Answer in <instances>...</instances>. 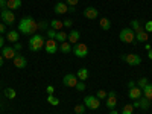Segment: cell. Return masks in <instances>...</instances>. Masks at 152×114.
<instances>
[{
  "instance_id": "cell-31",
  "label": "cell",
  "mask_w": 152,
  "mask_h": 114,
  "mask_svg": "<svg viewBox=\"0 0 152 114\" xmlns=\"http://www.w3.org/2000/svg\"><path fill=\"white\" fill-rule=\"evenodd\" d=\"M148 84H149V81H148L146 78H142V79H138V81H137V87H138V88H142V90H143V88H145Z\"/></svg>"
},
{
  "instance_id": "cell-45",
  "label": "cell",
  "mask_w": 152,
  "mask_h": 114,
  "mask_svg": "<svg viewBox=\"0 0 152 114\" xmlns=\"http://www.w3.org/2000/svg\"><path fill=\"white\" fill-rule=\"evenodd\" d=\"M132 107H134V108H137V107L140 108V99H138V100H134V104H132Z\"/></svg>"
},
{
  "instance_id": "cell-8",
  "label": "cell",
  "mask_w": 152,
  "mask_h": 114,
  "mask_svg": "<svg viewBox=\"0 0 152 114\" xmlns=\"http://www.w3.org/2000/svg\"><path fill=\"white\" fill-rule=\"evenodd\" d=\"M58 46H59V43L56 40H50V38H49V40L46 41V44H44V50L49 55H53V53H56Z\"/></svg>"
},
{
  "instance_id": "cell-20",
  "label": "cell",
  "mask_w": 152,
  "mask_h": 114,
  "mask_svg": "<svg viewBox=\"0 0 152 114\" xmlns=\"http://www.w3.org/2000/svg\"><path fill=\"white\" fill-rule=\"evenodd\" d=\"M21 6V0H8L6 2V8L8 9H18Z\"/></svg>"
},
{
  "instance_id": "cell-14",
  "label": "cell",
  "mask_w": 152,
  "mask_h": 114,
  "mask_svg": "<svg viewBox=\"0 0 152 114\" xmlns=\"http://www.w3.org/2000/svg\"><path fill=\"white\" fill-rule=\"evenodd\" d=\"M117 105V97H116V91H111L108 93V97H107V108L110 110H114Z\"/></svg>"
},
{
  "instance_id": "cell-26",
  "label": "cell",
  "mask_w": 152,
  "mask_h": 114,
  "mask_svg": "<svg viewBox=\"0 0 152 114\" xmlns=\"http://www.w3.org/2000/svg\"><path fill=\"white\" fill-rule=\"evenodd\" d=\"M143 96L149 100H152V84H148L145 88H143Z\"/></svg>"
},
{
  "instance_id": "cell-29",
  "label": "cell",
  "mask_w": 152,
  "mask_h": 114,
  "mask_svg": "<svg viewBox=\"0 0 152 114\" xmlns=\"http://www.w3.org/2000/svg\"><path fill=\"white\" fill-rule=\"evenodd\" d=\"M132 113H134V107H132V104L125 105L123 110H122V114H132Z\"/></svg>"
},
{
  "instance_id": "cell-37",
  "label": "cell",
  "mask_w": 152,
  "mask_h": 114,
  "mask_svg": "<svg viewBox=\"0 0 152 114\" xmlns=\"http://www.w3.org/2000/svg\"><path fill=\"white\" fill-rule=\"evenodd\" d=\"M145 31L149 34V32H152V21H146V24H145Z\"/></svg>"
},
{
  "instance_id": "cell-48",
  "label": "cell",
  "mask_w": 152,
  "mask_h": 114,
  "mask_svg": "<svg viewBox=\"0 0 152 114\" xmlns=\"http://www.w3.org/2000/svg\"><path fill=\"white\" fill-rule=\"evenodd\" d=\"M148 58H149V59H152V49H151V50H148Z\"/></svg>"
},
{
  "instance_id": "cell-18",
  "label": "cell",
  "mask_w": 152,
  "mask_h": 114,
  "mask_svg": "<svg viewBox=\"0 0 152 114\" xmlns=\"http://www.w3.org/2000/svg\"><path fill=\"white\" fill-rule=\"evenodd\" d=\"M148 38H149V34H148L146 31H140V32L135 34V40H137L138 43H146Z\"/></svg>"
},
{
  "instance_id": "cell-3",
  "label": "cell",
  "mask_w": 152,
  "mask_h": 114,
  "mask_svg": "<svg viewBox=\"0 0 152 114\" xmlns=\"http://www.w3.org/2000/svg\"><path fill=\"white\" fill-rule=\"evenodd\" d=\"M119 38H120V41H122V43H128V44H131V43L135 41V32H134L131 28H125V29L120 31Z\"/></svg>"
},
{
  "instance_id": "cell-42",
  "label": "cell",
  "mask_w": 152,
  "mask_h": 114,
  "mask_svg": "<svg viewBox=\"0 0 152 114\" xmlns=\"http://www.w3.org/2000/svg\"><path fill=\"white\" fill-rule=\"evenodd\" d=\"M15 46H14V50L15 52H18V50H21V47H23V44H20V43H14Z\"/></svg>"
},
{
  "instance_id": "cell-28",
  "label": "cell",
  "mask_w": 152,
  "mask_h": 114,
  "mask_svg": "<svg viewBox=\"0 0 152 114\" xmlns=\"http://www.w3.org/2000/svg\"><path fill=\"white\" fill-rule=\"evenodd\" d=\"M149 107H151V100L146 99L145 96H142V97H140V108H142V110H148Z\"/></svg>"
},
{
  "instance_id": "cell-19",
  "label": "cell",
  "mask_w": 152,
  "mask_h": 114,
  "mask_svg": "<svg viewBox=\"0 0 152 114\" xmlns=\"http://www.w3.org/2000/svg\"><path fill=\"white\" fill-rule=\"evenodd\" d=\"M72 49H73V46H72L70 43H67V41L59 43V46H58V50H61L62 53H69V52H72Z\"/></svg>"
},
{
  "instance_id": "cell-5",
  "label": "cell",
  "mask_w": 152,
  "mask_h": 114,
  "mask_svg": "<svg viewBox=\"0 0 152 114\" xmlns=\"http://www.w3.org/2000/svg\"><path fill=\"white\" fill-rule=\"evenodd\" d=\"M72 52L78 56V58H85L88 55V46L84 43H76L72 49Z\"/></svg>"
},
{
  "instance_id": "cell-41",
  "label": "cell",
  "mask_w": 152,
  "mask_h": 114,
  "mask_svg": "<svg viewBox=\"0 0 152 114\" xmlns=\"http://www.w3.org/2000/svg\"><path fill=\"white\" fill-rule=\"evenodd\" d=\"M5 32H6V24L0 23V34H5Z\"/></svg>"
},
{
  "instance_id": "cell-10",
  "label": "cell",
  "mask_w": 152,
  "mask_h": 114,
  "mask_svg": "<svg viewBox=\"0 0 152 114\" xmlns=\"http://www.w3.org/2000/svg\"><path fill=\"white\" fill-rule=\"evenodd\" d=\"M15 55H17V52L14 50V47H11V46H3V49H2V56H3L5 59H14Z\"/></svg>"
},
{
  "instance_id": "cell-2",
  "label": "cell",
  "mask_w": 152,
  "mask_h": 114,
  "mask_svg": "<svg viewBox=\"0 0 152 114\" xmlns=\"http://www.w3.org/2000/svg\"><path fill=\"white\" fill-rule=\"evenodd\" d=\"M44 44H46V41H44L43 35H40V34H34L29 38V49L32 50V52H40V50L44 47Z\"/></svg>"
},
{
  "instance_id": "cell-36",
  "label": "cell",
  "mask_w": 152,
  "mask_h": 114,
  "mask_svg": "<svg viewBox=\"0 0 152 114\" xmlns=\"http://www.w3.org/2000/svg\"><path fill=\"white\" fill-rule=\"evenodd\" d=\"M76 90H78V91H84L85 90V84L81 81V82H78V84H76Z\"/></svg>"
},
{
  "instance_id": "cell-13",
  "label": "cell",
  "mask_w": 152,
  "mask_h": 114,
  "mask_svg": "<svg viewBox=\"0 0 152 114\" xmlns=\"http://www.w3.org/2000/svg\"><path fill=\"white\" fill-rule=\"evenodd\" d=\"M97 15H99V12H97V9L93 8V6H88V8L84 9V17H85V18L94 20V18H97Z\"/></svg>"
},
{
  "instance_id": "cell-43",
  "label": "cell",
  "mask_w": 152,
  "mask_h": 114,
  "mask_svg": "<svg viewBox=\"0 0 152 114\" xmlns=\"http://www.w3.org/2000/svg\"><path fill=\"white\" fill-rule=\"evenodd\" d=\"M3 46H5V38H3L2 34H0V49H3Z\"/></svg>"
},
{
  "instance_id": "cell-15",
  "label": "cell",
  "mask_w": 152,
  "mask_h": 114,
  "mask_svg": "<svg viewBox=\"0 0 152 114\" xmlns=\"http://www.w3.org/2000/svg\"><path fill=\"white\" fill-rule=\"evenodd\" d=\"M55 12L56 14H66V12H69V6L64 2H58L55 5Z\"/></svg>"
},
{
  "instance_id": "cell-50",
  "label": "cell",
  "mask_w": 152,
  "mask_h": 114,
  "mask_svg": "<svg viewBox=\"0 0 152 114\" xmlns=\"http://www.w3.org/2000/svg\"><path fill=\"white\" fill-rule=\"evenodd\" d=\"M75 8H76V6H69V12H75V11H76Z\"/></svg>"
},
{
  "instance_id": "cell-32",
  "label": "cell",
  "mask_w": 152,
  "mask_h": 114,
  "mask_svg": "<svg viewBox=\"0 0 152 114\" xmlns=\"http://www.w3.org/2000/svg\"><path fill=\"white\" fill-rule=\"evenodd\" d=\"M96 97H97V99H107V97H108V93H107L105 90H99V91L96 93Z\"/></svg>"
},
{
  "instance_id": "cell-11",
  "label": "cell",
  "mask_w": 152,
  "mask_h": 114,
  "mask_svg": "<svg viewBox=\"0 0 152 114\" xmlns=\"http://www.w3.org/2000/svg\"><path fill=\"white\" fill-rule=\"evenodd\" d=\"M12 61H14V66H15L17 69H26V66H28L26 58H24L23 55H20V53H17L15 58L12 59Z\"/></svg>"
},
{
  "instance_id": "cell-44",
  "label": "cell",
  "mask_w": 152,
  "mask_h": 114,
  "mask_svg": "<svg viewBox=\"0 0 152 114\" xmlns=\"http://www.w3.org/2000/svg\"><path fill=\"white\" fill-rule=\"evenodd\" d=\"M6 2H8V0H0V8H2V9L6 8Z\"/></svg>"
},
{
  "instance_id": "cell-40",
  "label": "cell",
  "mask_w": 152,
  "mask_h": 114,
  "mask_svg": "<svg viewBox=\"0 0 152 114\" xmlns=\"http://www.w3.org/2000/svg\"><path fill=\"white\" fill-rule=\"evenodd\" d=\"M62 23H64V28H72V23H73V20H66V21H62Z\"/></svg>"
},
{
  "instance_id": "cell-35",
  "label": "cell",
  "mask_w": 152,
  "mask_h": 114,
  "mask_svg": "<svg viewBox=\"0 0 152 114\" xmlns=\"http://www.w3.org/2000/svg\"><path fill=\"white\" fill-rule=\"evenodd\" d=\"M47 37L50 38V40H55V37H56V31H55V29H47Z\"/></svg>"
},
{
  "instance_id": "cell-17",
  "label": "cell",
  "mask_w": 152,
  "mask_h": 114,
  "mask_svg": "<svg viewBox=\"0 0 152 114\" xmlns=\"http://www.w3.org/2000/svg\"><path fill=\"white\" fill-rule=\"evenodd\" d=\"M76 76H78V79L79 81H87L88 79V76H90V73H88V69H85V67H82V69H79L78 70V73H76Z\"/></svg>"
},
{
  "instance_id": "cell-21",
  "label": "cell",
  "mask_w": 152,
  "mask_h": 114,
  "mask_svg": "<svg viewBox=\"0 0 152 114\" xmlns=\"http://www.w3.org/2000/svg\"><path fill=\"white\" fill-rule=\"evenodd\" d=\"M49 23H50V29H55L56 32L64 28V23H62L61 20H52V21H49Z\"/></svg>"
},
{
  "instance_id": "cell-27",
  "label": "cell",
  "mask_w": 152,
  "mask_h": 114,
  "mask_svg": "<svg viewBox=\"0 0 152 114\" xmlns=\"http://www.w3.org/2000/svg\"><path fill=\"white\" fill-rule=\"evenodd\" d=\"M3 94H5L8 99H15V96H17V93H15L14 88H5V90H3Z\"/></svg>"
},
{
  "instance_id": "cell-33",
  "label": "cell",
  "mask_w": 152,
  "mask_h": 114,
  "mask_svg": "<svg viewBox=\"0 0 152 114\" xmlns=\"http://www.w3.org/2000/svg\"><path fill=\"white\" fill-rule=\"evenodd\" d=\"M49 21H46V20H43V21H40V23H38V29H43V31H46L47 28H49Z\"/></svg>"
},
{
  "instance_id": "cell-23",
  "label": "cell",
  "mask_w": 152,
  "mask_h": 114,
  "mask_svg": "<svg viewBox=\"0 0 152 114\" xmlns=\"http://www.w3.org/2000/svg\"><path fill=\"white\" fill-rule=\"evenodd\" d=\"M99 26H100V29H104V31H110L111 21L107 17H102V18H100V21H99Z\"/></svg>"
},
{
  "instance_id": "cell-39",
  "label": "cell",
  "mask_w": 152,
  "mask_h": 114,
  "mask_svg": "<svg viewBox=\"0 0 152 114\" xmlns=\"http://www.w3.org/2000/svg\"><path fill=\"white\" fill-rule=\"evenodd\" d=\"M46 91H47V94H53V91H55V88H53V85H47V88H46Z\"/></svg>"
},
{
  "instance_id": "cell-38",
  "label": "cell",
  "mask_w": 152,
  "mask_h": 114,
  "mask_svg": "<svg viewBox=\"0 0 152 114\" xmlns=\"http://www.w3.org/2000/svg\"><path fill=\"white\" fill-rule=\"evenodd\" d=\"M66 2H67V6H76L79 0H66Z\"/></svg>"
},
{
  "instance_id": "cell-49",
  "label": "cell",
  "mask_w": 152,
  "mask_h": 114,
  "mask_svg": "<svg viewBox=\"0 0 152 114\" xmlns=\"http://www.w3.org/2000/svg\"><path fill=\"white\" fill-rule=\"evenodd\" d=\"M3 61H5V58H3L2 55H0V67H2V66H3Z\"/></svg>"
},
{
  "instance_id": "cell-12",
  "label": "cell",
  "mask_w": 152,
  "mask_h": 114,
  "mask_svg": "<svg viewBox=\"0 0 152 114\" xmlns=\"http://www.w3.org/2000/svg\"><path fill=\"white\" fill-rule=\"evenodd\" d=\"M128 96L132 99V100H138L142 96H143V90L142 88H138L137 85L135 87H132V88H129V91H128Z\"/></svg>"
},
{
  "instance_id": "cell-1",
  "label": "cell",
  "mask_w": 152,
  "mask_h": 114,
  "mask_svg": "<svg viewBox=\"0 0 152 114\" xmlns=\"http://www.w3.org/2000/svg\"><path fill=\"white\" fill-rule=\"evenodd\" d=\"M18 31L24 35H34L38 31V23L32 18V17H24L21 18V21L18 23Z\"/></svg>"
},
{
  "instance_id": "cell-47",
  "label": "cell",
  "mask_w": 152,
  "mask_h": 114,
  "mask_svg": "<svg viewBox=\"0 0 152 114\" xmlns=\"http://www.w3.org/2000/svg\"><path fill=\"white\" fill-rule=\"evenodd\" d=\"M145 49H146V52H148V50H151V49H152V46H151L149 43H146V44H145Z\"/></svg>"
},
{
  "instance_id": "cell-9",
  "label": "cell",
  "mask_w": 152,
  "mask_h": 114,
  "mask_svg": "<svg viewBox=\"0 0 152 114\" xmlns=\"http://www.w3.org/2000/svg\"><path fill=\"white\" fill-rule=\"evenodd\" d=\"M62 84H64V87H76V84H78V76L73 73H67L64 76V79H62Z\"/></svg>"
},
{
  "instance_id": "cell-25",
  "label": "cell",
  "mask_w": 152,
  "mask_h": 114,
  "mask_svg": "<svg viewBox=\"0 0 152 114\" xmlns=\"http://www.w3.org/2000/svg\"><path fill=\"white\" fill-rule=\"evenodd\" d=\"M131 26H132V31L137 34V32H140V31H145V28L142 26V23L138 21V20H132L131 21Z\"/></svg>"
},
{
  "instance_id": "cell-24",
  "label": "cell",
  "mask_w": 152,
  "mask_h": 114,
  "mask_svg": "<svg viewBox=\"0 0 152 114\" xmlns=\"http://www.w3.org/2000/svg\"><path fill=\"white\" fill-rule=\"evenodd\" d=\"M67 38H69V34L62 32V31H58V32H56V37H55V40H56L58 43H64V41H67Z\"/></svg>"
},
{
  "instance_id": "cell-46",
  "label": "cell",
  "mask_w": 152,
  "mask_h": 114,
  "mask_svg": "<svg viewBox=\"0 0 152 114\" xmlns=\"http://www.w3.org/2000/svg\"><path fill=\"white\" fill-rule=\"evenodd\" d=\"M135 85H137V84H135L134 81H129V82H128V88H132V87H135Z\"/></svg>"
},
{
  "instance_id": "cell-34",
  "label": "cell",
  "mask_w": 152,
  "mask_h": 114,
  "mask_svg": "<svg viewBox=\"0 0 152 114\" xmlns=\"http://www.w3.org/2000/svg\"><path fill=\"white\" fill-rule=\"evenodd\" d=\"M75 113L76 114H84L85 113V105H76L75 107Z\"/></svg>"
},
{
  "instance_id": "cell-51",
  "label": "cell",
  "mask_w": 152,
  "mask_h": 114,
  "mask_svg": "<svg viewBox=\"0 0 152 114\" xmlns=\"http://www.w3.org/2000/svg\"><path fill=\"white\" fill-rule=\"evenodd\" d=\"M110 114H119V113L116 111V108H114V110H111V111H110Z\"/></svg>"
},
{
  "instance_id": "cell-22",
  "label": "cell",
  "mask_w": 152,
  "mask_h": 114,
  "mask_svg": "<svg viewBox=\"0 0 152 114\" xmlns=\"http://www.w3.org/2000/svg\"><path fill=\"white\" fill-rule=\"evenodd\" d=\"M18 37H20V34H18V32L11 31V32H8V35H6V40H8V41H11V43H18Z\"/></svg>"
},
{
  "instance_id": "cell-6",
  "label": "cell",
  "mask_w": 152,
  "mask_h": 114,
  "mask_svg": "<svg viewBox=\"0 0 152 114\" xmlns=\"http://www.w3.org/2000/svg\"><path fill=\"white\" fill-rule=\"evenodd\" d=\"M84 105L88 107L90 110H97V108L100 107V99H97L96 96H85Z\"/></svg>"
},
{
  "instance_id": "cell-7",
  "label": "cell",
  "mask_w": 152,
  "mask_h": 114,
  "mask_svg": "<svg viewBox=\"0 0 152 114\" xmlns=\"http://www.w3.org/2000/svg\"><path fill=\"white\" fill-rule=\"evenodd\" d=\"M122 59L126 62V64H129V66H138V64H142V58L135 55V53H128V55H122Z\"/></svg>"
},
{
  "instance_id": "cell-16",
  "label": "cell",
  "mask_w": 152,
  "mask_h": 114,
  "mask_svg": "<svg viewBox=\"0 0 152 114\" xmlns=\"http://www.w3.org/2000/svg\"><path fill=\"white\" fill-rule=\"evenodd\" d=\"M79 38H81V34H79L78 31H72V32L69 34V38H67V40H69L70 44H76V43L79 41Z\"/></svg>"
},
{
  "instance_id": "cell-4",
  "label": "cell",
  "mask_w": 152,
  "mask_h": 114,
  "mask_svg": "<svg viewBox=\"0 0 152 114\" xmlns=\"http://www.w3.org/2000/svg\"><path fill=\"white\" fill-rule=\"evenodd\" d=\"M0 18L3 20V23L6 24V26H11V24L15 23V14H14V11H11L8 8L2 9V12H0Z\"/></svg>"
},
{
  "instance_id": "cell-30",
  "label": "cell",
  "mask_w": 152,
  "mask_h": 114,
  "mask_svg": "<svg viewBox=\"0 0 152 114\" xmlns=\"http://www.w3.org/2000/svg\"><path fill=\"white\" fill-rule=\"evenodd\" d=\"M47 102H49L50 105H58V104H59V99L55 97L53 94H49V96H47Z\"/></svg>"
}]
</instances>
